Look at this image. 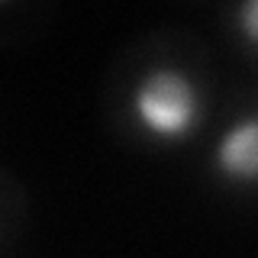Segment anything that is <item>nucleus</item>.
Masks as SVG:
<instances>
[{"label": "nucleus", "mask_w": 258, "mask_h": 258, "mask_svg": "<svg viewBox=\"0 0 258 258\" xmlns=\"http://www.w3.org/2000/svg\"><path fill=\"white\" fill-rule=\"evenodd\" d=\"M239 29L245 39H252L258 45V0H248L239 7Z\"/></svg>", "instance_id": "7ed1b4c3"}, {"label": "nucleus", "mask_w": 258, "mask_h": 258, "mask_svg": "<svg viewBox=\"0 0 258 258\" xmlns=\"http://www.w3.org/2000/svg\"><path fill=\"white\" fill-rule=\"evenodd\" d=\"M139 126L161 142L187 139L200 123V91L190 75L177 68H152L133 91Z\"/></svg>", "instance_id": "f257e3e1"}, {"label": "nucleus", "mask_w": 258, "mask_h": 258, "mask_svg": "<svg viewBox=\"0 0 258 258\" xmlns=\"http://www.w3.org/2000/svg\"><path fill=\"white\" fill-rule=\"evenodd\" d=\"M213 161L229 181H258V113H248L226 126L216 142Z\"/></svg>", "instance_id": "f03ea898"}]
</instances>
